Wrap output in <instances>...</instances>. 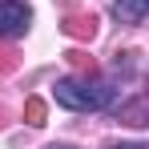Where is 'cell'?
Returning a JSON list of instances; mask_svg holds the SVG:
<instances>
[{"mask_svg": "<svg viewBox=\"0 0 149 149\" xmlns=\"http://www.w3.org/2000/svg\"><path fill=\"white\" fill-rule=\"evenodd\" d=\"M0 129H4V109H0Z\"/></svg>", "mask_w": 149, "mask_h": 149, "instance_id": "11", "label": "cell"}, {"mask_svg": "<svg viewBox=\"0 0 149 149\" xmlns=\"http://www.w3.org/2000/svg\"><path fill=\"white\" fill-rule=\"evenodd\" d=\"M65 56L73 61L77 69H85V73H93V56H89V52H81V49H69V52H65Z\"/></svg>", "mask_w": 149, "mask_h": 149, "instance_id": "8", "label": "cell"}, {"mask_svg": "<svg viewBox=\"0 0 149 149\" xmlns=\"http://www.w3.org/2000/svg\"><path fill=\"white\" fill-rule=\"evenodd\" d=\"M61 32H65L69 40H93V36H97V16H93V12H69V16L61 20Z\"/></svg>", "mask_w": 149, "mask_h": 149, "instance_id": "3", "label": "cell"}, {"mask_svg": "<svg viewBox=\"0 0 149 149\" xmlns=\"http://www.w3.org/2000/svg\"><path fill=\"white\" fill-rule=\"evenodd\" d=\"M32 20V12H28V4L20 0H0V36L4 40H12V36H20Z\"/></svg>", "mask_w": 149, "mask_h": 149, "instance_id": "2", "label": "cell"}, {"mask_svg": "<svg viewBox=\"0 0 149 149\" xmlns=\"http://www.w3.org/2000/svg\"><path fill=\"white\" fill-rule=\"evenodd\" d=\"M45 113H49V109H45L40 97H28V101H24V121H28V125H45Z\"/></svg>", "mask_w": 149, "mask_h": 149, "instance_id": "6", "label": "cell"}, {"mask_svg": "<svg viewBox=\"0 0 149 149\" xmlns=\"http://www.w3.org/2000/svg\"><path fill=\"white\" fill-rule=\"evenodd\" d=\"M49 149H73V145H49Z\"/></svg>", "mask_w": 149, "mask_h": 149, "instance_id": "10", "label": "cell"}, {"mask_svg": "<svg viewBox=\"0 0 149 149\" xmlns=\"http://www.w3.org/2000/svg\"><path fill=\"white\" fill-rule=\"evenodd\" d=\"M113 81H101V77H65L52 85V97L56 105L73 109V113H97V109H109L113 105Z\"/></svg>", "mask_w": 149, "mask_h": 149, "instance_id": "1", "label": "cell"}, {"mask_svg": "<svg viewBox=\"0 0 149 149\" xmlns=\"http://www.w3.org/2000/svg\"><path fill=\"white\" fill-rule=\"evenodd\" d=\"M113 16L117 24H137L149 16V0H113Z\"/></svg>", "mask_w": 149, "mask_h": 149, "instance_id": "4", "label": "cell"}, {"mask_svg": "<svg viewBox=\"0 0 149 149\" xmlns=\"http://www.w3.org/2000/svg\"><path fill=\"white\" fill-rule=\"evenodd\" d=\"M117 117L125 125H149V93H141V97H133L129 105H121Z\"/></svg>", "mask_w": 149, "mask_h": 149, "instance_id": "5", "label": "cell"}, {"mask_svg": "<svg viewBox=\"0 0 149 149\" xmlns=\"http://www.w3.org/2000/svg\"><path fill=\"white\" fill-rule=\"evenodd\" d=\"M16 65H20V56L12 49H0V77H8V73H16Z\"/></svg>", "mask_w": 149, "mask_h": 149, "instance_id": "7", "label": "cell"}, {"mask_svg": "<svg viewBox=\"0 0 149 149\" xmlns=\"http://www.w3.org/2000/svg\"><path fill=\"white\" fill-rule=\"evenodd\" d=\"M109 149H145V145H109Z\"/></svg>", "mask_w": 149, "mask_h": 149, "instance_id": "9", "label": "cell"}]
</instances>
